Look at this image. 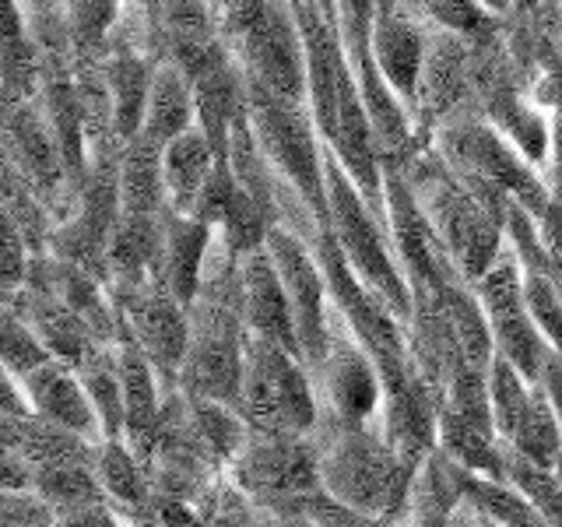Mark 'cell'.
Returning <instances> with one entry per match:
<instances>
[{"mask_svg": "<svg viewBox=\"0 0 562 527\" xmlns=\"http://www.w3.org/2000/svg\"><path fill=\"white\" fill-rule=\"evenodd\" d=\"M324 172H327V211H330V228L338 236V246L345 250L348 264L356 274L373 289L386 310L401 321L412 316V285L404 278L391 228H386V215L366 201V193L356 187V180L341 166V158L324 145Z\"/></svg>", "mask_w": 562, "mask_h": 527, "instance_id": "cell-3", "label": "cell"}, {"mask_svg": "<svg viewBox=\"0 0 562 527\" xmlns=\"http://www.w3.org/2000/svg\"><path fill=\"white\" fill-rule=\"evenodd\" d=\"M531 394H535V383L496 351V359L488 366V408H492V422H496L499 439H509L517 433V426L527 415V404H531Z\"/></svg>", "mask_w": 562, "mask_h": 527, "instance_id": "cell-30", "label": "cell"}, {"mask_svg": "<svg viewBox=\"0 0 562 527\" xmlns=\"http://www.w3.org/2000/svg\"><path fill=\"white\" fill-rule=\"evenodd\" d=\"M40 496L64 514V509H78L88 503H110L105 489L99 482V471L88 464H67V468H43L35 471V485Z\"/></svg>", "mask_w": 562, "mask_h": 527, "instance_id": "cell-31", "label": "cell"}, {"mask_svg": "<svg viewBox=\"0 0 562 527\" xmlns=\"http://www.w3.org/2000/svg\"><path fill=\"white\" fill-rule=\"evenodd\" d=\"M0 517L4 527H53L57 524V509H53L35 489H4V500H0Z\"/></svg>", "mask_w": 562, "mask_h": 527, "instance_id": "cell-35", "label": "cell"}, {"mask_svg": "<svg viewBox=\"0 0 562 527\" xmlns=\"http://www.w3.org/2000/svg\"><path fill=\"white\" fill-rule=\"evenodd\" d=\"M22 386H25L35 415H43L49 422H60V426L95 439V444L105 439L99 412H95L92 397H88L85 380L75 366H67L60 359H49L46 366L35 369V373H29L22 380Z\"/></svg>", "mask_w": 562, "mask_h": 527, "instance_id": "cell-19", "label": "cell"}, {"mask_svg": "<svg viewBox=\"0 0 562 527\" xmlns=\"http://www.w3.org/2000/svg\"><path fill=\"white\" fill-rule=\"evenodd\" d=\"M394 169H401L404 183H408L422 218H426L436 246L450 260V268L461 274L468 285H474L506 246L503 211L496 204H488L485 198H479V193L436 155L429 141L408 158V162Z\"/></svg>", "mask_w": 562, "mask_h": 527, "instance_id": "cell-1", "label": "cell"}, {"mask_svg": "<svg viewBox=\"0 0 562 527\" xmlns=\"http://www.w3.org/2000/svg\"><path fill=\"white\" fill-rule=\"evenodd\" d=\"M274 527H313V524H310V520H306L303 514H289V517H281V520H278Z\"/></svg>", "mask_w": 562, "mask_h": 527, "instance_id": "cell-41", "label": "cell"}, {"mask_svg": "<svg viewBox=\"0 0 562 527\" xmlns=\"http://www.w3.org/2000/svg\"><path fill=\"white\" fill-rule=\"evenodd\" d=\"M426 40H429L426 25L404 8L373 18V40H369L373 43V60L386 85L394 88L408 110L415 105L422 60H426Z\"/></svg>", "mask_w": 562, "mask_h": 527, "instance_id": "cell-20", "label": "cell"}, {"mask_svg": "<svg viewBox=\"0 0 562 527\" xmlns=\"http://www.w3.org/2000/svg\"><path fill=\"white\" fill-rule=\"evenodd\" d=\"M299 514H303L313 527H369L376 517L362 514V509L348 506L345 500H338L327 485L313 489L310 496L299 503Z\"/></svg>", "mask_w": 562, "mask_h": 527, "instance_id": "cell-34", "label": "cell"}, {"mask_svg": "<svg viewBox=\"0 0 562 527\" xmlns=\"http://www.w3.org/2000/svg\"><path fill=\"white\" fill-rule=\"evenodd\" d=\"M506 444L520 457H527V461H535L538 468H549V471L562 474V426H559V415L552 408L549 394H544L538 383H535V394H531V404H527L524 422Z\"/></svg>", "mask_w": 562, "mask_h": 527, "instance_id": "cell-28", "label": "cell"}, {"mask_svg": "<svg viewBox=\"0 0 562 527\" xmlns=\"http://www.w3.org/2000/svg\"><path fill=\"white\" fill-rule=\"evenodd\" d=\"M514 4H527L535 11H544V14H559V0H514Z\"/></svg>", "mask_w": 562, "mask_h": 527, "instance_id": "cell-40", "label": "cell"}, {"mask_svg": "<svg viewBox=\"0 0 562 527\" xmlns=\"http://www.w3.org/2000/svg\"><path fill=\"white\" fill-rule=\"evenodd\" d=\"M426 32V60H422L412 116L418 131L429 137L450 116L474 113V70H479L474 57H479V43H468L450 32Z\"/></svg>", "mask_w": 562, "mask_h": 527, "instance_id": "cell-14", "label": "cell"}, {"mask_svg": "<svg viewBox=\"0 0 562 527\" xmlns=\"http://www.w3.org/2000/svg\"><path fill=\"white\" fill-rule=\"evenodd\" d=\"M116 187H120V211L134 215H162L169 208L166 176H162V148L148 137H134L120 148L116 162Z\"/></svg>", "mask_w": 562, "mask_h": 527, "instance_id": "cell-24", "label": "cell"}, {"mask_svg": "<svg viewBox=\"0 0 562 527\" xmlns=\"http://www.w3.org/2000/svg\"><path fill=\"white\" fill-rule=\"evenodd\" d=\"M369 527H394V517H376Z\"/></svg>", "mask_w": 562, "mask_h": 527, "instance_id": "cell-43", "label": "cell"}, {"mask_svg": "<svg viewBox=\"0 0 562 527\" xmlns=\"http://www.w3.org/2000/svg\"><path fill=\"white\" fill-rule=\"evenodd\" d=\"M4 429V447L25 453V461L43 471V468H67V464H99V447L95 439H88L75 429L60 426V422H49L43 415H29V418H4L0 422Z\"/></svg>", "mask_w": 562, "mask_h": 527, "instance_id": "cell-21", "label": "cell"}, {"mask_svg": "<svg viewBox=\"0 0 562 527\" xmlns=\"http://www.w3.org/2000/svg\"><path fill=\"white\" fill-rule=\"evenodd\" d=\"M4 158L8 172H14L35 198L46 204L53 222H64L78 198V183L67 169L60 137L46 120L40 99L8 105L4 113Z\"/></svg>", "mask_w": 562, "mask_h": 527, "instance_id": "cell-7", "label": "cell"}, {"mask_svg": "<svg viewBox=\"0 0 562 527\" xmlns=\"http://www.w3.org/2000/svg\"><path fill=\"white\" fill-rule=\"evenodd\" d=\"M426 29L461 35L468 43H492L506 29V14L492 11L482 0H401Z\"/></svg>", "mask_w": 562, "mask_h": 527, "instance_id": "cell-25", "label": "cell"}, {"mask_svg": "<svg viewBox=\"0 0 562 527\" xmlns=\"http://www.w3.org/2000/svg\"><path fill=\"white\" fill-rule=\"evenodd\" d=\"M239 278H243L246 330L257 334V338H263V341H274L281 348H289L292 356L303 359L295 313H292L285 285H281V274L274 268V257L268 250V243L257 246V250H250L239 260Z\"/></svg>", "mask_w": 562, "mask_h": 527, "instance_id": "cell-15", "label": "cell"}, {"mask_svg": "<svg viewBox=\"0 0 562 527\" xmlns=\"http://www.w3.org/2000/svg\"><path fill=\"white\" fill-rule=\"evenodd\" d=\"M482 4H488L492 11H499V14H509V8H514V0H482Z\"/></svg>", "mask_w": 562, "mask_h": 527, "instance_id": "cell-42", "label": "cell"}, {"mask_svg": "<svg viewBox=\"0 0 562 527\" xmlns=\"http://www.w3.org/2000/svg\"><path fill=\"white\" fill-rule=\"evenodd\" d=\"M110 295L120 313V330L151 359L166 394L180 391V369L190 348V306H183L158 278L110 285Z\"/></svg>", "mask_w": 562, "mask_h": 527, "instance_id": "cell-9", "label": "cell"}, {"mask_svg": "<svg viewBox=\"0 0 562 527\" xmlns=\"http://www.w3.org/2000/svg\"><path fill=\"white\" fill-rule=\"evenodd\" d=\"M233 53L250 81L285 99L306 102V46L292 0H271L263 22L233 43Z\"/></svg>", "mask_w": 562, "mask_h": 527, "instance_id": "cell-13", "label": "cell"}, {"mask_svg": "<svg viewBox=\"0 0 562 527\" xmlns=\"http://www.w3.org/2000/svg\"><path fill=\"white\" fill-rule=\"evenodd\" d=\"M429 145L479 198L499 211H506V201L514 198L541 218L552 201V187L544 183L541 169L479 113H461L439 123L429 134Z\"/></svg>", "mask_w": 562, "mask_h": 527, "instance_id": "cell-2", "label": "cell"}, {"mask_svg": "<svg viewBox=\"0 0 562 527\" xmlns=\"http://www.w3.org/2000/svg\"><path fill=\"white\" fill-rule=\"evenodd\" d=\"M53 527H123V524L113 514L110 503H88V506L64 509V514H57V524H53Z\"/></svg>", "mask_w": 562, "mask_h": 527, "instance_id": "cell-36", "label": "cell"}, {"mask_svg": "<svg viewBox=\"0 0 562 527\" xmlns=\"http://www.w3.org/2000/svg\"><path fill=\"white\" fill-rule=\"evenodd\" d=\"M321 479L338 500L369 517H397L418 461L366 426H327L321 444Z\"/></svg>", "mask_w": 562, "mask_h": 527, "instance_id": "cell-4", "label": "cell"}, {"mask_svg": "<svg viewBox=\"0 0 562 527\" xmlns=\"http://www.w3.org/2000/svg\"><path fill=\"white\" fill-rule=\"evenodd\" d=\"M85 380V391L92 397L105 439H123L127 426V408H123V380H120V359L116 345H99L92 356L78 369Z\"/></svg>", "mask_w": 562, "mask_h": 527, "instance_id": "cell-27", "label": "cell"}, {"mask_svg": "<svg viewBox=\"0 0 562 527\" xmlns=\"http://www.w3.org/2000/svg\"><path fill=\"white\" fill-rule=\"evenodd\" d=\"M49 359L53 356H49V348L40 341V334H35L14 310L4 306V373L25 380L29 373H35V369L46 366Z\"/></svg>", "mask_w": 562, "mask_h": 527, "instance_id": "cell-33", "label": "cell"}, {"mask_svg": "<svg viewBox=\"0 0 562 527\" xmlns=\"http://www.w3.org/2000/svg\"><path fill=\"white\" fill-rule=\"evenodd\" d=\"M116 359H120V380H123V408H127V426H123V439L137 450V457H151L162 436V377L151 366V359L140 351L134 338L120 330L116 341Z\"/></svg>", "mask_w": 562, "mask_h": 527, "instance_id": "cell-16", "label": "cell"}, {"mask_svg": "<svg viewBox=\"0 0 562 527\" xmlns=\"http://www.w3.org/2000/svg\"><path fill=\"white\" fill-rule=\"evenodd\" d=\"M246 120H250L257 145L278 172V180L295 190L324 222H330L324 137L310 105L268 92L263 85L246 78Z\"/></svg>", "mask_w": 562, "mask_h": 527, "instance_id": "cell-5", "label": "cell"}, {"mask_svg": "<svg viewBox=\"0 0 562 527\" xmlns=\"http://www.w3.org/2000/svg\"><path fill=\"white\" fill-rule=\"evenodd\" d=\"M211 239L215 228L204 218L190 215V211L166 208L162 215V254H158L155 278L180 299L183 306H190L201 292L204 264L211 254Z\"/></svg>", "mask_w": 562, "mask_h": 527, "instance_id": "cell-18", "label": "cell"}, {"mask_svg": "<svg viewBox=\"0 0 562 527\" xmlns=\"http://www.w3.org/2000/svg\"><path fill=\"white\" fill-rule=\"evenodd\" d=\"M316 397H321V422L327 426H366L386 397L383 373L373 356L345 324L330 316V348L324 362L313 369Z\"/></svg>", "mask_w": 562, "mask_h": 527, "instance_id": "cell-11", "label": "cell"}, {"mask_svg": "<svg viewBox=\"0 0 562 527\" xmlns=\"http://www.w3.org/2000/svg\"><path fill=\"white\" fill-rule=\"evenodd\" d=\"M215 527H254V520L246 514H236V509H225V514L215 520Z\"/></svg>", "mask_w": 562, "mask_h": 527, "instance_id": "cell-39", "label": "cell"}, {"mask_svg": "<svg viewBox=\"0 0 562 527\" xmlns=\"http://www.w3.org/2000/svg\"><path fill=\"white\" fill-rule=\"evenodd\" d=\"M236 479L274 514H299V503L324 485L321 447L310 444V436L250 429V444L236 457Z\"/></svg>", "mask_w": 562, "mask_h": 527, "instance_id": "cell-8", "label": "cell"}, {"mask_svg": "<svg viewBox=\"0 0 562 527\" xmlns=\"http://www.w3.org/2000/svg\"><path fill=\"white\" fill-rule=\"evenodd\" d=\"M0 479H4V489L22 492V489L35 485V468L25 461V453L4 447V474H0Z\"/></svg>", "mask_w": 562, "mask_h": 527, "instance_id": "cell-38", "label": "cell"}, {"mask_svg": "<svg viewBox=\"0 0 562 527\" xmlns=\"http://www.w3.org/2000/svg\"><path fill=\"white\" fill-rule=\"evenodd\" d=\"M479 303L485 310V321L492 330V341L503 359L514 362L520 373L538 383L544 356L552 351V345L544 341V334L538 330L531 306L524 295V268L517 254L509 250V243L503 246V254L492 260V268L474 281Z\"/></svg>", "mask_w": 562, "mask_h": 527, "instance_id": "cell-10", "label": "cell"}, {"mask_svg": "<svg viewBox=\"0 0 562 527\" xmlns=\"http://www.w3.org/2000/svg\"><path fill=\"white\" fill-rule=\"evenodd\" d=\"M222 162V155L201 127H190L180 137H172L162 148V176H166V198L176 211H193L201 190L207 187L211 172Z\"/></svg>", "mask_w": 562, "mask_h": 527, "instance_id": "cell-23", "label": "cell"}, {"mask_svg": "<svg viewBox=\"0 0 562 527\" xmlns=\"http://www.w3.org/2000/svg\"><path fill=\"white\" fill-rule=\"evenodd\" d=\"M4 306L14 310L35 334H40V341L49 348L53 359H60L75 369H81L85 359L102 345L95 338V330L88 327L67 303H60L49 289L22 285L14 295L4 299Z\"/></svg>", "mask_w": 562, "mask_h": 527, "instance_id": "cell-17", "label": "cell"}, {"mask_svg": "<svg viewBox=\"0 0 562 527\" xmlns=\"http://www.w3.org/2000/svg\"><path fill=\"white\" fill-rule=\"evenodd\" d=\"M268 250L274 257V268L281 274V285L289 292V303L299 327V348L310 373L324 362L330 348V292L321 260L313 246L289 225H274L268 233Z\"/></svg>", "mask_w": 562, "mask_h": 527, "instance_id": "cell-12", "label": "cell"}, {"mask_svg": "<svg viewBox=\"0 0 562 527\" xmlns=\"http://www.w3.org/2000/svg\"><path fill=\"white\" fill-rule=\"evenodd\" d=\"M95 471H99V482L105 489V496H110V503L131 506V509L148 503L145 468H140V457L127 439H102Z\"/></svg>", "mask_w": 562, "mask_h": 527, "instance_id": "cell-29", "label": "cell"}, {"mask_svg": "<svg viewBox=\"0 0 562 527\" xmlns=\"http://www.w3.org/2000/svg\"><path fill=\"white\" fill-rule=\"evenodd\" d=\"M239 412L257 433L313 436L321 426V397L310 366L289 348L246 334V377Z\"/></svg>", "mask_w": 562, "mask_h": 527, "instance_id": "cell-6", "label": "cell"}, {"mask_svg": "<svg viewBox=\"0 0 562 527\" xmlns=\"http://www.w3.org/2000/svg\"><path fill=\"white\" fill-rule=\"evenodd\" d=\"M464 496L479 503L485 514L492 520H499L503 527H552L520 489H506L503 482L479 479V474L468 468H464Z\"/></svg>", "mask_w": 562, "mask_h": 527, "instance_id": "cell-32", "label": "cell"}, {"mask_svg": "<svg viewBox=\"0 0 562 527\" xmlns=\"http://www.w3.org/2000/svg\"><path fill=\"white\" fill-rule=\"evenodd\" d=\"M190 127H198V96H193L190 78L172 60H155L140 137L166 148L172 137H180Z\"/></svg>", "mask_w": 562, "mask_h": 527, "instance_id": "cell-22", "label": "cell"}, {"mask_svg": "<svg viewBox=\"0 0 562 527\" xmlns=\"http://www.w3.org/2000/svg\"><path fill=\"white\" fill-rule=\"evenodd\" d=\"M43 81V53L35 46L18 0L8 4V32H4V105L29 102Z\"/></svg>", "mask_w": 562, "mask_h": 527, "instance_id": "cell-26", "label": "cell"}, {"mask_svg": "<svg viewBox=\"0 0 562 527\" xmlns=\"http://www.w3.org/2000/svg\"><path fill=\"white\" fill-rule=\"evenodd\" d=\"M559 18H562V0H559Z\"/></svg>", "mask_w": 562, "mask_h": 527, "instance_id": "cell-44", "label": "cell"}, {"mask_svg": "<svg viewBox=\"0 0 562 527\" xmlns=\"http://www.w3.org/2000/svg\"><path fill=\"white\" fill-rule=\"evenodd\" d=\"M538 386L544 394H549L552 408L559 415V426H562V356L552 348L549 356H544V366H541V377H538Z\"/></svg>", "mask_w": 562, "mask_h": 527, "instance_id": "cell-37", "label": "cell"}]
</instances>
